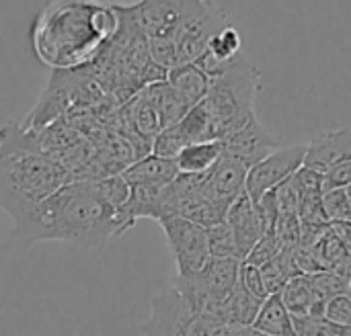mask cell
<instances>
[{"label": "cell", "mask_w": 351, "mask_h": 336, "mask_svg": "<svg viewBox=\"0 0 351 336\" xmlns=\"http://www.w3.org/2000/svg\"><path fill=\"white\" fill-rule=\"evenodd\" d=\"M119 27V4L111 0H45L31 27V45L51 70L90 64Z\"/></svg>", "instance_id": "cell-1"}, {"label": "cell", "mask_w": 351, "mask_h": 336, "mask_svg": "<svg viewBox=\"0 0 351 336\" xmlns=\"http://www.w3.org/2000/svg\"><path fill=\"white\" fill-rule=\"evenodd\" d=\"M115 218V211L97 197L93 181H70L12 226L10 236L25 248L60 240L86 253H101L107 240L117 236Z\"/></svg>", "instance_id": "cell-2"}, {"label": "cell", "mask_w": 351, "mask_h": 336, "mask_svg": "<svg viewBox=\"0 0 351 336\" xmlns=\"http://www.w3.org/2000/svg\"><path fill=\"white\" fill-rule=\"evenodd\" d=\"M134 6L150 57L167 72L195 62L210 39L232 25L212 0H138Z\"/></svg>", "instance_id": "cell-3"}, {"label": "cell", "mask_w": 351, "mask_h": 336, "mask_svg": "<svg viewBox=\"0 0 351 336\" xmlns=\"http://www.w3.org/2000/svg\"><path fill=\"white\" fill-rule=\"evenodd\" d=\"M72 177L53 158L27 150L0 152V209L21 224Z\"/></svg>", "instance_id": "cell-4"}, {"label": "cell", "mask_w": 351, "mask_h": 336, "mask_svg": "<svg viewBox=\"0 0 351 336\" xmlns=\"http://www.w3.org/2000/svg\"><path fill=\"white\" fill-rule=\"evenodd\" d=\"M259 68L243 53L220 76L212 78L210 90L199 103L210 117L214 138L218 142L257 117L255 101L259 92Z\"/></svg>", "instance_id": "cell-5"}, {"label": "cell", "mask_w": 351, "mask_h": 336, "mask_svg": "<svg viewBox=\"0 0 351 336\" xmlns=\"http://www.w3.org/2000/svg\"><path fill=\"white\" fill-rule=\"evenodd\" d=\"M156 224L165 232V240L173 255L177 275L189 277V275L199 273L210 261L206 228L181 216H162L156 220Z\"/></svg>", "instance_id": "cell-6"}, {"label": "cell", "mask_w": 351, "mask_h": 336, "mask_svg": "<svg viewBox=\"0 0 351 336\" xmlns=\"http://www.w3.org/2000/svg\"><path fill=\"white\" fill-rule=\"evenodd\" d=\"M304 154H306V144L278 148L259 164L251 166L245 185V193L251 197V201L257 203L265 193L274 191L290 177H294V172L304 166Z\"/></svg>", "instance_id": "cell-7"}, {"label": "cell", "mask_w": 351, "mask_h": 336, "mask_svg": "<svg viewBox=\"0 0 351 336\" xmlns=\"http://www.w3.org/2000/svg\"><path fill=\"white\" fill-rule=\"evenodd\" d=\"M195 316L193 308L171 283L150 300V316L142 324V333L144 336H189Z\"/></svg>", "instance_id": "cell-8"}, {"label": "cell", "mask_w": 351, "mask_h": 336, "mask_svg": "<svg viewBox=\"0 0 351 336\" xmlns=\"http://www.w3.org/2000/svg\"><path fill=\"white\" fill-rule=\"evenodd\" d=\"M220 144H222V154L241 160L247 168L259 164L263 158H267L271 152L280 148L278 140L259 123L257 117H253L241 129L220 140Z\"/></svg>", "instance_id": "cell-9"}, {"label": "cell", "mask_w": 351, "mask_h": 336, "mask_svg": "<svg viewBox=\"0 0 351 336\" xmlns=\"http://www.w3.org/2000/svg\"><path fill=\"white\" fill-rule=\"evenodd\" d=\"M247 175L249 168L241 160L222 154L214 168L204 175V193L210 201L230 207L237 201V197L245 193Z\"/></svg>", "instance_id": "cell-10"}, {"label": "cell", "mask_w": 351, "mask_h": 336, "mask_svg": "<svg viewBox=\"0 0 351 336\" xmlns=\"http://www.w3.org/2000/svg\"><path fill=\"white\" fill-rule=\"evenodd\" d=\"M234 236L241 261L247 259V255L253 250V246L261 240V236L265 234L263 228V220L259 216L257 205L251 201V197L247 193H243L241 197H237V201L228 207L226 220H224Z\"/></svg>", "instance_id": "cell-11"}, {"label": "cell", "mask_w": 351, "mask_h": 336, "mask_svg": "<svg viewBox=\"0 0 351 336\" xmlns=\"http://www.w3.org/2000/svg\"><path fill=\"white\" fill-rule=\"evenodd\" d=\"M348 160H351V129L325 131L306 144L304 166L319 175Z\"/></svg>", "instance_id": "cell-12"}, {"label": "cell", "mask_w": 351, "mask_h": 336, "mask_svg": "<svg viewBox=\"0 0 351 336\" xmlns=\"http://www.w3.org/2000/svg\"><path fill=\"white\" fill-rule=\"evenodd\" d=\"M179 175L175 160H167V158H158L154 154H148L136 162H132L121 177L125 179V183L130 187H160L165 189L167 185H171L175 181V177Z\"/></svg>", "instance_id": "cell-13"}, {"label": "cell", "mask_w": 351, "mask_h": 336, "mask_svg": "<svg viewBox=\"0 0 351 336\" xmlns=\"http://www.w3.org/2000/svg\"><path fill=\"white\" fill-rule=\"evenodd\" d=\"M280 298L286 306V310L292 314V318H304V316H323L327 302L319 298V294L313 287V281L308 275H298L286 283V287L280 292Z\"/></svg>", "instance_id": "cell-14"}, {"label": "cell", "mask_w": 351, "mask_h": 336, "mask_svg": "<svg viewBox=\"0 0 351 336\" xmlns=\"http://www.w3.org/2000/svg\"><path fill=\"white\" fill-rule=\"evenodd\" d=\"M167 82L173 86V90L179 94V99L185 103V107L191 109L199 101H204V96L210 90L212 78L197 64L191 62V64H181V66L169 70Z\"/></svg>", "instance_id": "cell-15"}, {"label": "cell", "mask_w": 351, "mask_h": 336, "mask_svg": "<svg viewBox=\"0 0 351 336\" xmlns=\"http://www.w3.org/2000/svg\"><path fill=\"white\" fill-rule=\"evenodd\" d=\"M140 92L154 107V111H156V115H158V119L162 123V129H167V127L175 125L177 121H181V117L189 111L167 80L152 82V84L144 86Z\"/></svg>", "instance_id": "cell-16"}, {"label": "cell", "mask_w": 351, "mask_h": 336, "mask_svg": "<svg viewBox=\"0 0 351 336\" xmlns=\"http://www.w3.org/2000/svg\"><path fill=\"white\" fill-rule=\"evenodd\" d=\"M222 158V144L220 142H199L185 146L177 158V170L181 175H206L214 168V164Z\"/></svg>", "instance_id": "cell-17"}, {"label": "cell", "mask_w": 351, "mask_h": 336, "mask_svg": "<svg viewBox=\"0 0 351 336\" xmlns=\"http://www.w3.org/2000/svg\"><path fill=\"white\" fill-rule=\"evenodd\" d=\"M263 302L265 300H259V298L251 296L241 283H237L234 292L220 306L218 318L228 322V324H234V326H253Z\"/></svg>", "instance_id": "cell-18"}, {"label": "cell", "mask_w": 351, "mask_h": 336, "mask_svg": "<svg viewBox=\"0 0 351 336\" xmlns=\"http://www.w3.org/2000/svg\"><path fill=\"white\" fill-rule=\"evenodd\" d=\"M253 328L269 336H296L292 314L286 310L280 294H274L263 302Z\"/></svg>", "instance_id": "cell-19"}, {"label": "cell", "mask_w": 351, "mask_h": 336, "mask_svg": "<svg viewBox=\"0 0 351 336\" xmlns=\"http://www.w3.org/2000/svg\"><path fill=\"white\" fill-rule=\"evenodd\" d=\"M298 269L294 265V259H292V250L290 248H284L274 261H269L267 265L261 267V277H263V283H265V289L269 296L274 294H280L286 283L294 277H298Z\"/></svg>", "instance_id": "cell-20"}, {"label": "cell", "mask_w": 351, "mask_h": 336, "mask_svg": "<svg viewBox=\"0 0 351 336\" xmlns=\"http://www.w3.org/2000/svg\"><path fill=\"white\" fill-rule=\"evenodd\" d=\"M206 234H208V250H210L212 259H237V261H241L234 236H232V232H230L226 222L208 228Z\"/></svg>", "instance_id": "cell-21"}, {"label": "cell", "mask_w": 351, "mask_h": 336, "mask_svg": "<svg viewBox=\"0 0 351 336\" xmlns=\"http://www.w3.org/2000/svg\"><path fill=\"white\" fill-rule=\"evenodd\" d=\"M321 205L329 224L351 222V199L348 195V189H333V191L323 193Z\"/></svg>", "instance_id": "cell-22"}, {"label": "cell", "mask_w": 351, "mask_h": 336, "mask_svg": "<svg viewBox=\"0 0 351 336\" xmlns=\"http://www.w3.org/2000/svg\"><path fill=\"white\" fill-rule=\"evenodd\" d=\"M292 185L298 195V205L306 203V201H317L323 197V175H319L306 166H302L294 172Z\"/></svg>", "instance_id": "cell-23"}, {"label": "cell", "mask_w": 351, "mask_h": 336, "mask_svg": "<svg viewBox=\"0 0 351 336\" xmlns=\"http://www.w3.org/2000/svg\"><path fill=\"white\" fill-rule=\"evenodd\" d=\"M296 336H351V331H346L325 316H304L292 318Z\"/></svg>", "instance_id": "cell-24"}, {"label": "cell", "mask_w": 351, "mask_h": 336, "mask_svg": "<svg viewBox=\"0 0 351 336\" xmlns=\"http://www.w3.org/2000/svg\"><path fill=\"white\" fill-rule=\"evenodd\" d=\"M282 250H284V248H282L278 236H276L274 232H267V234L261 236V240H259V242L253 246V250L247 255L245 263H249V265L261 269L263 265H267L269 261H274Z\"/></svg>", "instance_id": "cell-25"}, {"label": "cell", "mask_w": 351, "mask_h": 336, "mask_svg": "<svg viewBox=\"0 0 351 336\" xmlns=\"http://www.w3.org/2000/svg\"><path fill=\"white\" fill-rule=\"evenodd\" d=\"M323 316L327 320H331L333 324H337L346 331H351V296H346V294L333 296L327 302Z\"/></svg>", "instance_id": "cell-26"}, {"label": "cell", "mask_w": 351, "mask_h": 336, "mask_svg": "<svg viewBox=\"0 0 351 336\" xmlns=\"http://www.w3.org/2000/svg\"><path fill=\"white\" fill-rule=\"evenodd\" d=\"M239 283H241L251 296H255V298H259V300H267V298H269L259 267H253V265H249V263L243 261V263H241V271H239Z\"/></svg>", "instance_id": "cell-27"}, {"label": "cell", "mask_w": 351, "mask_h": 336, "mask_svg": "<svg viewBox=\"0 0 351 336\" xmlns=\"http://www.w3.org/2000/svg\"><path fill=\"white\" fill-rule=\"evenodd\" d=\"M351 185V160L341 162L323 175V193L333 189H348Z\"/></svg>", "instance_id": "cell-28"}, {"label": "cell", "mask_w": 351, "mask_h": 336, "mask_svg": "<svg viewBox=\"0 0 351 336\" xmlns=\"http://www.w3.org/2000/svg\"><path fill=\"white\" fill-rule=\"evenodd\" d=\"M237 336H269V335H265V333H259V331H255L253 326H239Z\"/></svg>", "instance_id": "cell-29"}, {"label": "cell", "mask_w": 351, "mask_h": 336, "mask_svg": "<svg viewBox=\"0 0 351 336\" xmlns=\"http://www.w3.org/2000/svg\"><path fill=\"white\" fill-rule=\"evenodd\" d=\"M348 195H350V199H351V185L348 187Z\"/></svg>", "instance_id": "cell-30"}]
</instances>
